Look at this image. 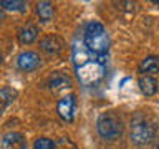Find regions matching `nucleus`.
Returning <instances> with one entry per match:
<instances>
[{
    "instance_id": "nucleus-1",
    "label": "nucleus",
    "mask_w": 159,
    "mask_h": 149,
    "mask_svg": "<svg viewBox=\"0 0 159 149\" xmlns=\"http://www.w3.org/2000/svg\"><path fill=\"white\" fill-rule=\"evenodd\" d=\"M75 73L81 86H96L106 76V56L91 53L81 43H75L71 48Z\"/></svg>"
},
{
    "instance_id": "nucleus-2",
    "label": "nucleus",
    "mask_w": 159,
    "mask_h": 149,
    "mask_svg": "<svg viewBox=\"0 0 159 149\" xmlns=\"http://www.w3.org/2000/svg\"><path fill=\"white\" fill-rule=\"evenodd\" d=\"M83 45L91 53L99 55V56H106L109 45H111L106 27L99 22H89L83 33Z\"/></svg>"
},
{
    "instance_id": "nucleus-3",
    "label": "nucleus",
    "mask_w": 159,
    "mask_h": 149,
    "mask_svg": "<svg viewBox=\"0 0 159 149\" xmlns=\"http://www.w3.org/2000/svg\"><path fill=\"white\" fill-rule=\"evenodd\" d=\"M96 129H98V134L104 141H116V139L123 136L124 124H123V119L116 113L106 111L99 114L96 121Z\"/></svg>"
},
{
    "instance_id": "nucleus-4",
    "label": "nucleus",
    "mask_w": 159,
    "mask_h": 149,
    "mask_svg": "<svg viewBox=\"0 0 159 149\" xmlns=\"http://www.w3.org/2000/svg\"><path fill=\"white\" fill-rule=\"evenodd\" d=\"M131 142L134 146H146L154 139V126L146 116L136 114L131 119V133H129Z\"/></svg>"
},
{
    "instance_id": "nucleus-5",
    "label": "nucleus",
    "mask_w": 159,
    "mask_h": 149,
    "mask_svg": "<svg viewBox=\"0 0 159 149\" xmlns=\"http://www.w3.org/2000/svg\"><path fill=\"white\" fill-rule=\"evenodd\" d=\"M57 113L58 116L66 123H71L76 113V96L75 94H66L57 103Z\"/></svg>"
},
{
    "instance_id": "nucleus-6",
    "label": "nucleus",
    "mask_w": 159,
    "mask_h": 149,
    "mask_svg": "<svg viewBox=\"0 0 159 149\" xmlns=\"http://www.w3.org/2000/svg\"><path fill=\"white\" fill-rule=\"evenodd\" d=\"M17 66L22 71H35L37 68L42 66V58L37 52H32V50H27V52H22L17 56Z\"/></svg>"
},
{
    "instance_id": "nucleus-7",
    "label": "nucleus",
    "mask_w": 159,
    "mask_h": 149,
    "mask_svg": "<svg viewBox=\"0 0 159 149\" xmlns=\"http://www.w3.org/2000/svg\"><path fill=\"white\" fill-rule=\"evenodd\" d=\"M0 147L2 149H28L27 139L22 133H7L3 134L2 141H0Z\"/></svg>"
},
{
    "instance_id": "nucleus-8",
    "label": "nucleus",
    "mask_w": 159,
    "mask_h": 149,
    "mask_svg": "<svg viewBox=\"0 0 159 149\" xmlns=\"http://www.w3.org/2000/svg\"><path fill=\"white\" fill-rule=\"evenodd\" d=\"M63 47H65V42L58 35H47V37L40 40V48L48 55H58L63 50Z\"/></svg>"
},
{
    "instance_id": "nucleus-9",
    "label": "nucleus",
    "mask_w": 159,
    "mask_h": 149,
    "mask_svg": "<svg viewBox=\"0 0 159 149\" xmlns=\"http://www.w3.org/2000/svg\"><path fill=\"white\" fill-rule=\"evenodd\" d=\"M47 84L52 91H60V89H65V88H70L73 84L71 78L68 76L66 73L63 71H55L50 74V78L47 79Z\"/></svg>"
},
{
    "instance_id": "nucleus-10",
    "label": "nucleus",
    "mask_w": 159,
    "mask_h": 149,
    "mask_svg": "<svg viewBox=\"0 0 159 149\" xmlns=\"http://www.w3.org/2000/svg\"><path fill=\"white\" fill-rule=\"evenodd\" d=\"M38 33H40V28L35 23L28 22V23H25V25H22V27L18 28L17 37H18V42L22 45H30V43H33L35 40L38 38Z\"/></svg>"
},
{
    "instance_id": "nucleus-11",
    "label": "nucleus",
    "mask_w": 159,
    "mask_h": 149,
    "mask_svg": "<svg viewBox=\"0 0 159 149\" xmlns=\"http://www.w3.org/2000/svg\"><path fill=\"white\" fill-rule=\"evenodd\" d=\"M139 73L143 74H148V76H151V74L157 73L159 71V56H156V55H149V56H146L143 60L141 63H139Z\"/></svg>"
},
{
    "instance_id": "nucleus-12",
    "label": "nucleus",
    "mask_w": 159,
    "mask_h": 149,
    "mask_svg": "<svg viewBox=\"0 0 159 149\" xmlns=\"http://www.w3.org/2000/svg\"><path fill=\"white\" fill-rule=\"evenodd\" d=\"M138 84H139V89H141V93L144 96H154L157 93V81L152 76L143 74V76H139Z\"/></svg>"
},
{
    "instance_id": "nucleus-13",
    "label": "nucleus",
    "mask_w": 159,
    "mask_h": 149,
    "mask_svg": "<svg viewBox=\"0 0 159 149\" xmlns=\"http://www.w3.org/2000/svg\"><path fill=\"white\" fill-rule=\"evenodd\" d=\"M15 98H17V91H15L13 88L5 86V88L0 89V114L15 101Z\"/></svg>"
},
{
    "instance_id": "nucleus-14",
    "label": "nucleus",
    "mask_w": 159,
    "mask_h": 149,
    "mask_svg": "<svg viewBox=\"0 0 159 149\" xmlns=\"http://www.w3.org/2000/svg\"><path fill=\"white\" fill-rule=\"evenodd\" d=\"M35 10H37V15H38L40 22H43V23L50 22L52 17H53V3L52 2H38Z\"/></svg>"
},
{
    "instance_id": "nucleus-15",
    "label": "nucleus",
    "mask_w": 159,
    "mask_h": 149,
    "mask_svg": "<svg viewBox=\"0 0 159 149\" xmlns=\"http://www.w3.org/2000/svg\"><path fill=\"white\" fill-rule=\"evenodd\" d=\"M0 7L3 10H8V12H25L28 7L27 2H20V0H2L0 2Z\"/></svg>"
},
{
    "instance_id": "nucleus-16",
    "label": "nucleus",
    "mask_w": 159,
    "mask_h": 149,
    "mask_svg": "<svg viewBox=\"0 0 159 149\" xmlns=\"http://www.w3.org/2000/svg\"><path fill=\"white\" fill-rule=\"evenodd\" d=\"M55 147V141L48 138H38L33 142V149H53Z\"/></svg>"
},
{
    "instance_id": "nucleus-17",
    "label": "nucleus",
    "mask_w": 159,
    "mask_h": 149,
    "mask_svg": "<svg viewBox=\"0 0 159 149\" xmlns=\"http://www.w3.org/2000/svg\"><path fill=\"white\" fill-rule=\"evenodd\" d=\"M53 149H78V146L71 141V139L61 138V139H58V141H55V147Z\"/></svg>"
},
{
    "instance_id": "nucleus-18",
    "label": "nucleus",
    "mask_w": 159,
    "mask_h": 149,
    "mask_svg": "<svg viewBox=\"0 0 159 149\" xmlns=\"http://www.w3.org/2000/svg\"><path fill=\"white\" fill-rule=\"evenodd\" d=\"M2 20H3V12H2V8H0V23H2Z\"/></svg>"
},
{
    "instance_id": "nucleus-19",
    "label": "nucleus",
    "mask_w": 159,
    "mask_h": 149,
    "mask_svg": "<svg viewBox=\"0 0 159 149\" xmlns=\"http://www.w3.org/2000/svg\"><path fill=\"white\" fill-rule=\"evenodd\" d=\"M0 66H2V52H0Z\"/></svg>"
},
{
    "instance_id": "nucleus-20",
    "label": "nucleus",
    "mask_w": 159,
    "mask_h": 149,
    "mask_svg": "<svg viewBox=\"0 0 159 149\" xmlns=\"http://www.w3.org/2000/svg\"><path fill=\"white\" fill-rule=\"evenodd\" d=\"M156 149H159V146H157V147H156Z\"/></svg>"
}]
</instances>
